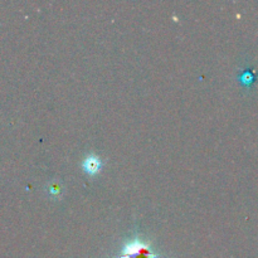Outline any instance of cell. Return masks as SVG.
Masks as SVG:
<instances>
[{
  "mask_svg": "<svg viewBox=\"0 0 258 258\" xmlns=\"http://www.w3.org/2000/svg\"><path fill=\"white\" fill-rule=\"evenodd\" d=\"M101 166H102V163H101L100 159L95 155H90L88 158H86V160L82 163L83 170L87 174H90V175L98 173V171L101 170Z\"/></svg>",
  "mask_w": 258,
  "mask_h": 258,
  "instance_id": "obj_2",
  "label": "cell"
},
{
  "mask_svg": "<svg viewBox=\"0 0 258 258\" xmlns=\"http://www.w3.org/2000/svg\"><path fill=\"white\" fill-rule=\"evenodd\" d=\"M159 256L154 253L150 246L144 243L140 239H135L123 246L118 258H158Z\"/></svg>",
  "mask_w": 258,
  "mask_h": 258,
  "instance_id": "obj_1",
  "label": "cell"
}]
</instances>
